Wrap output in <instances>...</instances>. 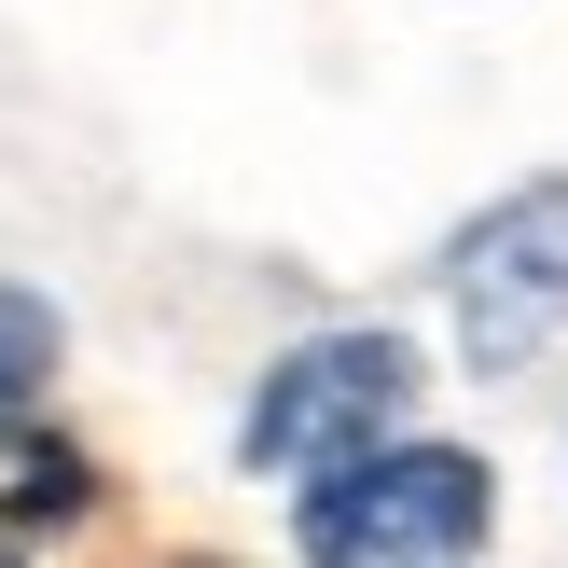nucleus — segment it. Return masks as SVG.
<instances>
[{
	"instance_id": "f257e3e1",
	"label": "nucleus",
	"mask_w": 568,
	"mask_h": 568,
	"mask_svg": "<svg viewBox=\"0 0 568 568\" xmlns=\"http://www.w3.org/2000/svg\"><path fill=\"white\" fill-rule=\"evenodd\" d=\"M403 403H416L403 333H305L292 361H264V388L236 416V458L277 471V486H333V471L403 444Z\"/></svg>"
},
{
	"instance_id": "f03ea898",
	"label": "nucleus",
	"mask_w": 568,
	"mask_h": 568,
	"mask_svg": "<svg viewBox=\"0 0 568 568\" xmlns=\"http://www.w3.org/2000/svg\"><path fill=\"white\" fill-rule=\"evenodd\" d=\"M499 527V486L486 458H458V444H388V458L333 471V486H305V568H458L486 555Z\"/></svg>"
},
{
	"instance_id": "7ed1b4c3",
	"label": "nucleus",
	"mask_w": 568,
	"mask_h": 568,
	"mask_svg": "<svg viewBox=\"0 0 568 568\" xmlns=\"http://www.w3.org/2000/svg\"><path fill=\"white\" fill-rule=\"evenodd\" d=\"M444 320H458L471 375H514L568 333V181H514L486 222H458L444 250Z\"/></svg>"
},
{
	"instance_id": "20e7f679",
	"label": "nucleus",
	"mask_w": 568,
	"mask_h": 568,
	"mask_svg": "<svg viewBox=\"0 0 568 568\" xmlns=\"http://www.w3.org/2000/svg\"><path fill=\"white\" fill-rule=\"evenodd\" d=\"M42 361H55V320L28 292H0V444L28 430V388H42Z\"/></svg>"
}]
</instances>
